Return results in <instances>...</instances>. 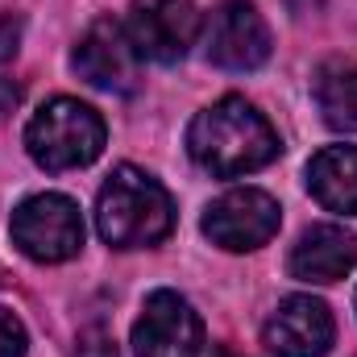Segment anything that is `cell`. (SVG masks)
I'll return each mask as SVG.
<instances>
[{
  "mask_svg": "<svg viewBox=\"0 0 357 357\" xmlns=\"http://www.w3.org/2000/svg\"><path fill=\"white\" fill-rule=\"evenodd\" d=\"M187 150L191 158L216 178H237L250 171H262L266 162L278 158V133L266 116L241 100L225 96L212 108H204L191 129H187Z\"/></svg>",
  "mask_w": 357,
  "mask_h": 357,
  "instance_id": "cell-1",
  "label": "cell"
},
{
  "mask_svg": "<svg viewBox=\"0 0 357 357\" xmlns=\"http://www.w3.org/2000/svg\"><path fill=\"white\" fill-rule=\"evenodd\" d=\"M96 229L112 250L158 245L175 229V204L167 187L137 167H116L96 199Z\"/></svg>",
  "mask_w": 357,
  "mask_h": 357,
  "instance_id": "cell-2",
  "label": "cell"
},
{
  "mask_svg": "<svg viewBox=\"0 0 357 357\" xmlns=\"http://www.w3.org/2000/svg\"><path fill=\"white\" fill-rule=\"evenodd\" d=\"M104 137H108V129L96 108L71 100V96H59L33 112V121L25 129V150L46 171H75V167H88L100 158Z\"/></svg>",
  "mask_w": 357,
  "mask_h": 357,
  "instance_id": "cell-3",
  "label": "cell"
},
{
  "mask_svg": "<svg viewBox=\"0 0 357 357\" xmlns=\"http://www.w3.org/2000/svg\"><path fill=\"white\" fill-rule=\"evenodd\" d=\"M13 245L33 262H67L84 245V216L67 195H33L13 212Z\"/></svg>",
  "mask_w": 357,
  "mask_h": 357,
  "instance_id": "cell-4",
  "label": "cell"
},
{
  "mask_svg": "<svg viewBox=\"0 0 357 357\" xmlns=\"http://www.w3.org/2000/svg\"><path fill=\"white\" fill-rule=\"evenodd\" d=\"M278 225H282L278 204L258 187H233L204 212V233L212 237V245L233 250V254L266 245L278 233Z\"/></svg>",
  "mask_w": 357,
  "mask_h": 357,
  "instance_id": "cell-5",
  "label": "cell"
},
{
  "mask_svg": "<svg viewBox=\"0 0 357 357\" xmlns=\"http://www.w3.org/2000/svg\"><path fill=\"white\" fill-rule=\"evenodd\" d=\"M204 324L178 291H154L133 324V357H199Z\"/></svg>",
  "mask_w": 357,
  "mask_h": 357,
  "instance_id": "cell-6",
  "label": "cell"
},
{
  "mask_svg": "<svg viewBox=\"0 0 357 357\" xmlns=\"http://www.w3.org/2000/svg\"><path fill=\"white\" fill-rule=\"evenodd\" d=\"M71 67L79 71V79H88L91 88L121 91V96H129L137 88V79H142V54H137L129 29L108 21V17H100L79 38L75 54H71Z\"/></svg>",
  "mask_w": 357,
  "mask_h": 357,
  "instance_id": "cell-7",
  "label": "cell"
},
{
  "mask_svg": "<svg viewBox=\"0 0 357 357\" xmlns=\"http://www.w3.org/2000/svg\"><path fill=\"white\" fill-rule=\"evenodd\" d=\"M199 33L195 0H133L129 4V38L137 54L154 63H178Z\"/></svg>",
  "mask_w": 357,
  "mask_h": 357,
  "instance_id": "cell-8",
  "label": "cell"
},
{
  "mask_svg": "<svg viewBox=\"0 0 357 357\" xmlns=\"http://www.w3.org/2000/svg\"><path fill=\"white\" fill-rule=\"evenodd\" d=\"M208 59L225 71H254L270 59V29L250 0H225L212 13Z\"/></svg>",
  "mask_w": 357,
  "mask_h": 357,
  "instance_id": "cell-9",
  "label": "cell"
},
{
  "mask_svg": "<svg viewBox=\"0 0 357 357\" xmlns=\"http://www.w3.org/2000/svg\"><path fill=\"white\" fill-rule=\"evenodd\" d=\"M333 337H337L333 312L312 295L282 299L262 328V341L274 357H324L333 349Z\"/></svg>",
  "mask_w": 357,
  "mask_h": 357,
  "instance_id": "cell-10",
  "label": "cell"
},
{
  "mask_svg": "<svg viewBox=\"0 0 357 357\" xmlns=\"http://www.w3.org/2000/svg\"><path fill=\"white\" fill-rule=\"evenodd\" d=\"M287 266L299 282H337L357 266V237L341 225H316L295 241Z\"/></svg>",
  "mask_w": 357,
  "mask_h": 357,
  "instance_id": "cell-11",
  "label": "cell"
},
{
  "mask_svg": "<svg viewBox=\"0 0 357 357\" xmlns=\"http://www.w3.org/2000/svg\"><path fill=\"white\" fill-rule=\"evenodd\" d=\"M312 195L341 216H357V146H328L307 162Z\"/></svg>",
  "mask_w": 357,
  "mask_h": 357,
  "instance_id": "cell-12",
  "label": "cell"
},
{
  "mask_svg": "<svg viewBox=\"0 0 357 357\" xmlns=\"http://www.w3.org/2000/svg\"><path fill=\"white\" fill-rule=\"evenodd\" d=\"M316 104L333 129H357V67H324L316 79Z\"/></svg>",
  "mask_w": 357,
  "mask_h": 357,
  "instance_id": "cell-13",
  "label": "cell"
},
{
  "mask_svg": "<svg viewBox=\"0 0 357 357\" xmlns=\"http://www.w3.org/2000/svg\"><path fill=\"white\" fill-rule=\"evenodd\" d=\"M0 357H25V328L8 307H0Z\"/></svg>",
  "mask_w": 357,
  "mask_h": 357,
  "instance_id": "cell-14",
  "label": "cell"
},
{
  "mask_svg": "<svg viewBox=\"0 0 357 357\" xmlns=\"http://www.w3.org/2000/svg\"><path fill=\"white\" fill-rule=\"evenodd\" d=\"M17 42H21V21L13 13L0 17V63H8L17 54Z\"/></svg>",
  "mask_w": 357,
  "mask_h": 357,
  "instance_id": "cell-15",
  "label": "cell"
},
{
  "mask_svg": "<svg viewBox=\"0 0 357 357\" xmlns=\"http://www.w3.org/2000/svg\"><path fill=\"white\" fill-rule=\"evenodd\" d=\"M21 104V84H13V79H0V116L4 112H13Z\"/></svg>",
  "mask_w": 357,
  "mask_h": 357,
  "instance_id": "cell-16",
  "label": "cell"
},
{
  "mask_svg": "<svg viewBox=\"0 0 357 357\" xmlns=\"http://www.w3.org/2000/svg\"><path fill=\"white\" fill-rule=\"evenodd\" d=\"M212 357H241V354H233L229 345H220V349H216V354H212Z\"/></svg>",
  "mask_w": 357,
  "mask_h": 357,
  "instance_id": "cell-17",
  "label": "cell"
},
{
  "mask_svg": "<svg viewBox=\"0 0 357 357\" xmlns=\"http://www.w3.org/2000/svg\"><path fill=\"white\" fill-rule=\"evenodd\" d=\"M0 282H4V270H0Z\"/></svg>",
  "mask_w": 357,
  "mask_h": 357,
  "instance_id": "cell-18",
  "label": "cell"
}]
</instances>
